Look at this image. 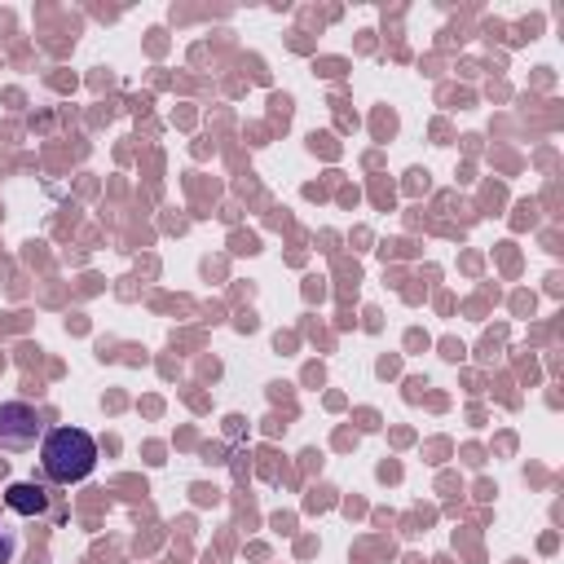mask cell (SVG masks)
<instances>
[{"label":"cell","mask_w":564,"mask_h":564,"mask_svg":"<svg viewBox=\"0 0 564 564\" xmlns=\"http://www.w3.org/2000/svg\"><path fill=\"white\" fill-rule=\"evenodd\" d=\"M44 441V414L31 401H0V449H35Z\"/></svg>","instance_id":"cell-2"},{"label":"cell","mask_w":564,"mask_h":564,"mask_svg":"<svg viewBox=\"0 0 564 564\" xmlns=\"http://www.w3.org/2000/svg\"><path fill=\"white\" fill-rule=\"evenodd\" d=\"M4 507L13 511V516H44L48 511V489L44 485H35V480H13L9 489H4Z\"/></svg>","instance_id":"cell-3"},{"label":"cell","mask_w":564,"mask_h":564,"mask_svg":"<svg viewBox=\"0 0 564 564\" xmlns=\"http://www.w3.org/2000/svg\"><path fill=\"white\" fill-rule=\"evenodd\" d=\"M13 551H18V529L0 516V564H9V560H13Z\"/></svg>","instance_id":"cell-4"},{"label":"cell","mask_w":564,"mask_h":564,"mask_svg":"<svg viewBox=\"0 0 564 564\" xmlns=\"http://www.w3.org/2000/svg\"><path fill=\"white\" fill-rule=\"evenodd\" d=\"M40 467L53 485H79L97 467V441L84 427H48L40 441Z\"/></svg>","instance_id":"cell-1"}]
</instances>
